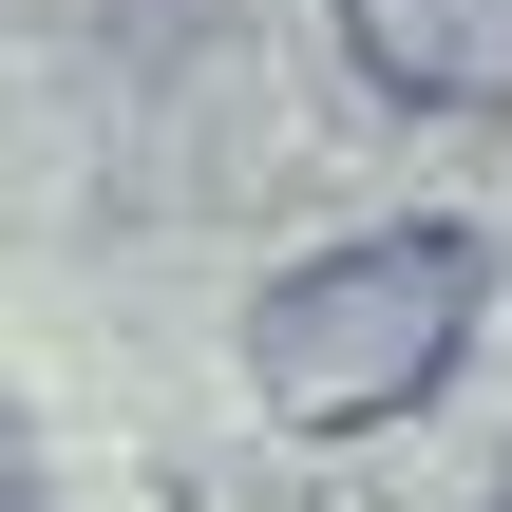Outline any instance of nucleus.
<instances>
[{
    "label": "nucleus",
    "mask_w": 512,
    "mask_h": 512,
    "mask_svg": "<svg viewBox=\"0 0 512 512\" xmlns=\"http://www.w3.org/2000/svg\"><path fill=\"white\" fill-rule=\"evenodd\" d=\"M475 304H494V247H475V228L304 247V266L247 304V399H266L285 437H380V418H418V399L475 361Z\"/></svg>",
    "instance_id": "1"
},
{
    "label": "nucleus",
    "mask_w": 512,
    "mask_h": 512,
    "mask_svg": "<svg viewBox=\"0 0 512 512\" xmlns=\"http://www.w3.org/2000/svg\"><path fill=\"white\" fill-rule=\"evenodd\" d=\"M342 57L399 114H512V0H342Z\"/></svg>",
    "instance_id": "2"
},
{
    "label": "nucleus",
    "mask_w": 512,
    "mask_h": 512,
    "mask_svg": "<svg viewBox=\"0 0 512 512\" xmlns=\"http://www.w3.org/2000/svg\"><path fill=\"white\" fill-rule=\"evenodd\" d=\"M494 512H512V494H494Z\"/></svg>",
    "instance_id": "3"
}]
</instances>
